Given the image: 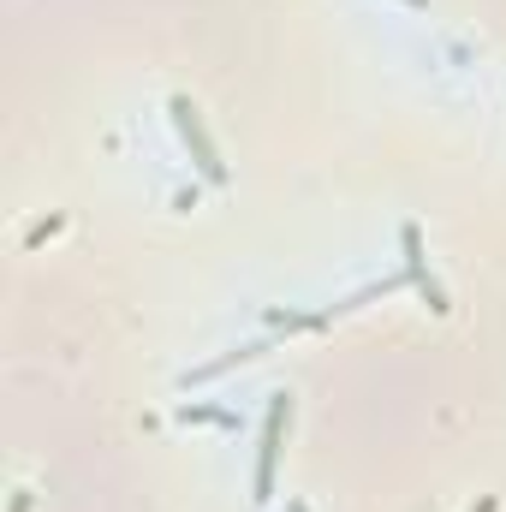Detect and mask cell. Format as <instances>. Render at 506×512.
Masks as SVG:
<instances>
[{
    "label": "cell",
    "instance_id": "1",
    "mask_svg": "<svg viewBox=\"0 0 506 512\" xmlns=\"http://www.w3.org/2000/svg\"><path fill=\"white\" fill-rule=\"evenodd\" d=\"M167 114H173V131H179V143L191 149V161H197V173H203L209 185H227V161H221V149H215V137L203 131V114L191 108V96H173V102H167Z\"/></svg>",
    "mask_w": 506,
    "mask_h": 512
},
{
    "label": "cell",
    "instance_id": "2",
    "mask_svg": "<svg viewBox=\"0 0 506 512\" xmlns=\"http://www.w3.org/2000/svg\"><path fill=\"white\" fill-rule=\"evenodd\" d=\"M286 417H292V393H274V399H268V417H262V441H256V477H251V501L256 507L274 501V459H280Z\"/></svg>",
    "mask_w": 506,
    "mask_h": 512
},
{
    "label": "cell",
    "instance_id": "3",
    "mask_svg": "<svg viewBox=\"0 0 506 512\" xmlns=\"http://www.w3.org/2000/svg\"><path fill=\"white\" fill-rule=\"evenodd\" d=\"M399 251H405V280L417 286V298H423L435 316H447V310H453V298L441 292V280H435V268H429V256H423V233H417L411 221L399 227Z\"/></svg>",
    "mask_w": 506,
    "mask_h": 512
},
{
    "label": "cell",
    "instance_id": "4",
    "mask_svg": "<svg viewBox=\"0 0 506 512\" xmlns=\"http://www.w3.org/2000/svg\"><path fill=\"white\" fill-rule=\"evenodd\" d=\"M179 417L185 423H221V429H233V417L227 411H209V405H179Z\"/></svg>",
    "mask_w": 506,
    "mask_h": 512
},
{
    "label": "cell",
    "instance_id": "5",
    "mask_svg": "<svg viewBox=\"0 0 506 512\" xmlns=\"http://www.w3.org/2000/svg\"><path fill=\"white\" fill-rule=\"evenodd\" d=\"M471 512H495V495H483V501H477Z\"/></svg>",
    "mask_w": 506,
    "mask_h": 512
},
{
    "label": "cell",
    "instance_id": "6",
    "mask_svg": "<svg viewBox=\"0 0 506 512\" xmlns=\"http://www.w3.org/2000/svg\"><path fill=\"white\" fill-rule=\"evenodd\" d=\"M399 6H411V12H429V0H399Z\"/></svg>",
    "mask_w": 506,
    "mask_h": 512
},
{
    "label": "cell",
    "instance_id": "7",
    "mask_svg": "<svg viewBox=\"0 0 506 512\" xmlns=\"http://www.w3.org/2000/svg\"><path fill=\"white\" fill-rule=\"evenodd\" d=\"M286 512H310V507H304V501H292V507H286Z\"/></svg>",
    "mask_w": 506,
    "mask_h": 512
}]
</instances>
